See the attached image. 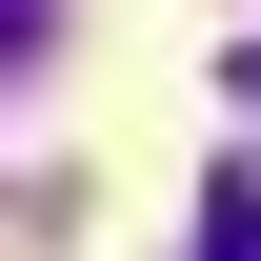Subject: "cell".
Returning a JSON list of instances; mask_svg holds the SVG:
<instances>
[{
  "label": "cell",
  "instance_id": "obj_1",
  "mask_svg": "<svg viewBox=\"0 0 261 261\" xmlns=\"http://www.w3.org/2000/svg\"><path fill=\"white\" fill-rule=\"evenodd\" d=\"M201 261H261V161H221V181H201Z\"/></svg>",
  "mask_w": 261,
  "mask_h": 261
},
{
  "label": "cell",
  "instance_id": "obj_2",
  "mask_svg": "<svg viewBox=\"0 0 261 261\" xmlns=\"http://www.w3.org/2000/svg\"><path fill=\"white\" fill-rule=\"evenodd\" d=\"M221 81H241V100H261V40H221Z\"/></svg>",
  "mask_w": 261,
  "mask_h": 261
}]
</instances>
